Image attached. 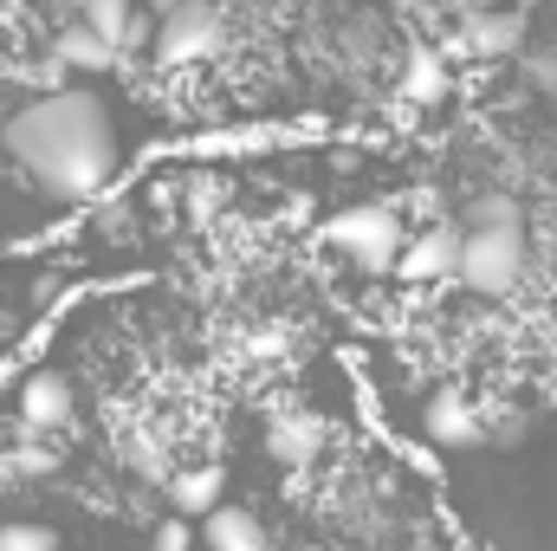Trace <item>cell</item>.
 <instances>
[{
	"mask_svg": "<svg viewBox=\"0 0 557 551\" xmlns=\"http://www.w3.org/2000/svg\"><path fill=\"white\" fill-rule=\"evenodd\" d=\"M201 539H208V551H273L267 526H260L247 506H214V513L201 519Z\"/></svg>",
	"mask_w": 557,
	"mask_h": 551,
	"instance_id": "7c38bea8",
	"label": "cell"
},
{
	"mask_svg": "<svg viewBox=\"0 0 557 551\" xmlns=\"http://www.w3.org/2000/svg\"><path fill=\"white\" fill-rule=\"evenodd\" d=\"M525 46V20L506 13V7H480V13H460V52L467 59H512Z\"/></svg>",
	"mask_w": 557,
	"mask_h": 551,
	"instance_id": "52a82bcc",
	"label": "cell"
},
{
	"mask_svg": "<svg viewBox=\"0 0 557 551\" xmlns=\"http://www.w3.org/2000/svg\"><path fill=\"white\" fill-rule=\"evenodd\" d=\"M376 46H383L376 20H344V26H337V52H344L350 65H370V59H376Z\"/></svg>",
	"mask_w": 557,
	"mask_h": 551,
	"instance_id": "9a60e30c",
	"label": "cell"
},
{
	"mask_svg": "<svg viewBox=\"0 0 557 551\" xmlns=\"http://www.w3.org/2000/svg\"><path fill=\"white\" fill-rule=\"evenodd\" d=\"M454 267H460V228L454 221L421 228L416 241L403 247V260H396V273L409 285H441V279H454Z\"/></svg>",
	"mask_w": 557,
	"mask_h": 551,
	"instance_id": "5b68a950",
	"label": "cell"
},
{
	"mask_svg": "<svg viewBox=\"0 0 557 551\" xmlns=\"http://www.w3.org/2000/svg\"><path fill=\"white\" fill-rule=\"evenodd\" d=\"M0 551H59V532L39 519H7L0 526Z\"/></svg>",
	"mask_w": 557,
	"mask_h": 551,
	"instance_id": "e0dca14e",
	"label": "cell"
},
{
	"mask_svg": "<svg viewBox=\"0 0 557 551\" xmlns=\"http://www.w3.org/2000/svg\"><path fill=\"white\" fill-rule=\"evenodd\" d=\"M162 487H169V506H175L182 519H208V513L221 506L227 474H221V467H182V474H169Z\"/></svg>",
	"mask_w": 557,
	"mask_h": 551,
	"instance_id": "4fadbf2b",
	"label": "cell"
},
{
	"mask_svg": "<svg viewBox=\"0 0 557 551\" xmlns=\"http://www.w3.org/2000/svg\"><path fill=\"white\" fill-rule=\"evenodd\" d=\"M20 421L26 434H46V428H65L72 421V383L59 370H33L20 383Z\"/></svg>",
	"mask_w": 557,
	"mask_h": 551,
	"instance_id": "9c48e42d",
	"label": "cell"
},
{
	"mask_svg": "<svg viewBox=\"0 0 557 551\" xmlns=\"http://www.w3.org/2000/svg\"><path fill=\"white\" fill-rule=\"evenodd\" d=\"M409 551H441V546H428V539H416V546H409Z\"/></svg>",
	"mask_w": 557,
	"mask_h": 551,
	"instance_id": "4316f807",
	"label": "cell"
},
{
	"mask_svg": "<svg viewBox=\"0 0 557 551\" xmlns=\"http://www.w3.org/2000/svg\"><path fill=\"white\" fill-rule=\"evenodd\" d=\"M59 474V448L52 441H20L7 448V480H52Z\"/></svg>",
	"mask_w": 557,
	"mask_h": 551,
	"instance_id": "5bb4252c",
	"label": "cell"
},
{
	"mask_svg": "<svg viewBox=\"0 0 557 551\" xmlns=\"http://www.w3.org/2000/svg\"><path fill=\"white\" fill-rule=\"evenodd\" d=\"M221 46H227V13H221L214 0H182V7H169L162 26H156V52H162L169 65H201V59H214Z\"/></svg>",
	"mask_w": 557,
	"mask_h": 551,
	"instance_id": "277c9868",
	"label": "cell"
},
{
	"mask_svg": "<svg viewBox=\"0 0 557 551\" xmlns=\"http://www.w3.org/2000/svg\"><path fill=\"white\" fill-rule=\"evenodd\" d=\"M298 551H331V546H298Z\"/></svg>",
	"mask_w": 557,
	"mask_h": 551,
	"instance_id": "83f0119b",
	"label": "cell"
},
{
	"mask_svg": "<svg viewBox=\"0 0 557 551\" xmlns=\"http://www.w3.org/2000/svg\"><path fill=\"white\" fill-rule=\"evenodd\" d=\"M98 234L124 241V234H131V208H124V201H117V208H104V215H98Z\"/></svg>",
	"mask_w": 557,
	"mask_h": 551,
	"instance_id": "cb8c5ba5",
	"label": "cell"
},
{
	"mask_svg": "<svg viewBox=\"0 0 557 551\" xmlns=\"http://www.w3.org/2000/svg\"><path fill=\"white\" fill-rule=\"evenodd\" d=\"M267 454H273L278 467H292V474H305L318 454H324V421L305 409H285L267 421Z\"/></svg>",
	"mask_w": 557,
	"mask_h": 551,
	"instance_id": "ba28073f",
	"label": "cell"
},
{
	"mask_svg": "<svg viewBox=\"0 0 557 551\" xmlns=\"http://www.w3.org/2000/svg\"><path fill=\"white\" fill-rule=\"evenodd\" d=\"M85 20H91L98 33L124 39V33H131V0H85Z\"/></svg>",
	"mask_w": 557,
	"mask_h": 551,
	"instance_id": "d6986e66",
	"label": "cell"
},
{
	"mask_svg": "<svg viewBox=\"0 0 557 551\" xmlns=\"http://www.w3.org/2000/svg\"><path fill=\"white\" fill-rule=\"evenodd\" d=\"M532 267V241H525V221H486V228H460V267L454 279L473 292V298H506L525 285Z\"/></svg>",
	"mask_w": 557,
	"mask_h": 551,
	"instance_id": "7a4b0ae2",
	"label": "cell"
},
{
	"mask_svg": "<svg viewBox=\"0 0 557 551\" xmlns=\"http://www.w3.org/2000/svg\"><path fill=\"white\" fill-rule=\"evenodd\" d=\"M486 415V441H499V448H512V441H525V428H532V415L519 409V403H493Z\"/></svg>",
	"mask_w": 557,
	"mask_h": 551,
	"instance_id": "ac0fdd59",
	"label": "cell"
},
{
	"mask_svg": "<svg viewBox=\"0 0 557 551\" xmlns=\"http://www.w3.org/2000/svg\"><path fill=\"white\" fill-rule=\"evenodd\" d=\"M525 78H532V91L557 98V52H525Z\"/></svg>",
	"mask_w": 557,
	"mask_h": 551,
	"instance_id": "7402d4cb",
	"label": "cell"
},
{
	"mask_svg": "<svg viewBox=\"0 0 557 551\" xmlns=\"http://www.w3.org/2000/svg\"><path fill=\"white\" fill-rule=\"evenodd\" d=\"M273 357H285V331L267 325V331H253V338H247V364H273Z\"/></svg>",
	"mask_w": 557,
	"mask_h": 551,
	"instance_id": "603a6c76",
	"label": "cell"
},
{
	"mask_svg": "<svg viewBox=\"0 0 557 551\" xmlns=\"http://www.w3.org/2000/svg\"><path fill=\"white\" fill-rule=\"evenodd\" d=\"M454 13H480V7H506V0H447Z\"/></svg>",
	"mask_w": 557,
	"mask_h": 551,
	"instance_id": "d4e9b609",
	"label": "cell"
},
{
	"mask_svg": "<svg viewBox=\"0 0 557 551\" xmlns=\"http://www.w3.org/2000/svg\"><path fill=\"white\" fill-rule=\"evenodd\" d=\"M52 59H59L65 72H111V65H117V39L98 33L91 20H72V26H59Z\"/></svg>",
	"mask_w": 557,
	"mask_h": 551,
	"instance_id": "30bf717a",
	"label": "cell"
},
{
	"mask_svg": "<svg viewBox=\"0 0 557 551\" xmlns=\"http://www.w3.org/2000/svg\"><path fill=\"white\" fill-rule=\"evenodd\" d=\"M396 91H403V105L428 111V105H441V98L454 91V72H447V59H441L434 46H416V52L403 59V78H396Z\"/></svg>",
	"mask_w": 557,
	"mask_h": 551,
	"instance_id": "8fae6325",
	"label": "cell"
},
{
	"mask_svg": "<svg viewBox=\"0 0 557 551\" xmlns=\"http://www.w3.org/2000/svg\"><path fill=\"white\" fill-rule=\"evenodd\" d=\"M421 428H428L434 448H480L486 441V415H480V403H467L460 390H434L428 409H421Z\"/></svg>",
	"mask_w": 557,
	"mask_h": 551,
	"instance_id": "8992f818",
	"label": "cell"
},
{
	"mask_svg": "<svg viewBox=\"0 0 557 551\" xmlns=\"http://www.w3.org/2000/svg\"><path fill=\"white\" fill-rule=\"evenodd\" d=\"M124 454H131V467H137L143 480H169V454H162V441H143V434H137Z\"/></svg>",
	"mask_w": 557,
	"mask_h": 551,
	"instance_id": "ffe728a7",
	"label": "cell"
},
{
	"mask_svg": "<svg viewBox=\"0 0 557 551\" xmlns=\"http://www.w3.org/2000/svg\"><path fill=\"white\" fill-rule=\"evenodd\" d=\"M486 221H525L519 195H506V188H486V195H473V201H467V228H486Z\"/></svg>",
	"mask_w": 557,
	"mask_h": 551,
	"instance_id": "2e32d148",
	"label": "cell"
},
{
	"mask_svg": "<svg viewBox=\"0 0 557 551\" xmlns=\"http://www.w3.org/2000/svg\"><path fill=\"white\" fill-rule=\"evenodd\" d=\"M149 551H195V532H188V519L175 513V519H162L156 532H149Z\"/></svg>",
	"mask_w": 557,
	"mask_h": 551,
	"instance_id": "44dd1931",
	"label": "cell"
},
{
	"mask_svg": "<svg viewBox=\"0 0 557 551\" xmlns=\"http://www.w3.org/2000/svg\"><path fill=\"white\" fill-rule=\"evenodd\" d=\"M0 149L52 201H91L117 175V124H111V105L98 91H85V85H52V91L26 98L7 118Z\"/></svg>",
	"mask_w": 557,
	"mask_h": 551,
	"instance_id": "6da1fadb",
	"label": "cell"
},
{
	"mask_svg": "<svg viewBox=\"0 0 557 551\" xmlns=\"http://www.w3.org/2000/svg\"><path fill=\"white\" fill-rule=\"evenodd\" d=\"M324 247L337 260H350L357 273H389L403 260V247H409V228H403V215L389 201H357V208L324 221Z\"/></svg>",
	"mask_w": 557,
	"mask_h": 551,
	"instance_id": "3957f363",
	"label": "cell"
},
{
	"mask_svg": "<svg viewBox=\"0 0 557 551\" xmlns=\"http://www.w3.org/2000/svg\"><path fill=\"white\" fill-rule=\"evenodd\" d=\"M149 7H156V13H169V7H182V0H149Z\"/></svg>",
	"mask_w": 557,
	"mask_h": 551,
	"instance_id": "484cf974",
	"label": "cell"
}]
</instances>
